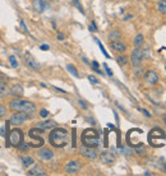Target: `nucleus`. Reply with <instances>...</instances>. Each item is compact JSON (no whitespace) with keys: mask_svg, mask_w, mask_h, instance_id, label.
Returning <instances> with one entry per match:
<instances>
[{"mask_svg":"<svg viewBox=\"0 0 166 176\" xmlns=\"http://www.w3.org/2000/svg\"><path fill=\"white\" fill-rule=\"evenodd\" d=\"M8 106H9L10 111H13V112L21 111V112H24L29 116L36 112V105L31 101L23 100L22 97H13V99L9 101Z\"/></svg>","mask_w":166,"mask_h":176,"instance_id":"nucleus-1","label":"nucleus"},{"mask_svg":"<svg viewBox=\"0 0 166 176\" xmlns=\"http://www.w3.org/2000/svg\"><path fill=\"white\" fill-rule=\"evenodd\" d=\"M49 141H50V144L52 147L63 148V147H65L68 144L69 133H68V130H65L63 128H56V126H55L54 130L49 135Z\"/></svg>","mask_w":166,"mask_h":176,"instance_id":"nucleus-2","label":"nucleus"},{"mask_svg":"<svg viewBox=\"0 0 166 176\" xmlns=\"http://www.w3.org/2000/svg\"><path fill=\"white\" fill-rule=\"evenodd\" d=\"M99 142H100V134L95 129H86L82 133V143H83V146L95 148V147L99 146Z\"/></svg>","mask_w":166,"mask_h":176,"instance_id":"nucleus-3","label":"nucleus"},{"mask_svg":"<svg viewBox=\"0 0 166 176\" xmlns=\"http://www.w3.org/2000/svg\"><path fill=\"white\" fill-rule=\"evenodd\" d=\"M9 142L14 147L19 146L23 142V133H22V130L21 129H17V128L13 129V130H10V133H9Z\"/></svg>","mask_w":166,"mask_h":176,"instance_id":"nucleus-4","label":"nucleus"},{"mask_svg":"<svg viewBox=\"0 0 166 176\" xmlns=\"http://www.w3.org/2000/svg\"><path fill=\"white\" fill-rule=\"evenodd\" d=\"M28 117H29V115H27V114H24V112L15 111V112H13V115H12V117H10L9 123L13 124L14 126H19V125L24 124V121L28 119Z\"/></svg>","mask_w":166,"mask_h":176,"instance_id":"nucleus-5","label":"nucleus"},{"mask_svg":"<svg viewBox=\"0 0 166 176\" xmlns=\"http://www.w3.org/2000/svg\"><path fill=\"white\" fill-rule=\"evenodd\" d=\"M24 63L32 70H40L41 69V64L36 60V57L31 52H26L24 54Z\"/></svg>","mask_w":166,"mask_h":176,"instance_id":"nucleus-6","label":"nucleus"},{"mask_svg":"<svg viewBox=\"0 0 166 176\" xmlns=\"http://www.w3.org/2000/svg\"><path fill=\"white\" fill-rule=\"evenodd\" d=\"M131 60H132V65L133 67H139L142 60H143V51L139 47H136L132 51V56H131Z\"/></svg>","mask_w":166,"mask_h":176,"instance_id":"nucleus-7","label":"nucleus"},{"mask_svg":"<svg viewBox=\"0 0 166 176\" xmlns=\"http://www.w3.org/2000/svg\"><path fill=\"white\" fill-rule=\"evenodd\" d=\"M79 152H81V154L82 156H84L86 158H88V160H95L96 157H97V153H96V151L92 148V147H87V146H83V147H81L79 148Z\"/></svg>","mask_w":166,"mask_h":176,"instance_id":"nucleus-8","label":"nucleus"},{"mask_svg":"<svg viewBox=\"0 0 166 176\" xmlns=\"http://www.w3.org/2000/svg\"><path fill=\"white\" fill-rule=\"evenodd\" d=\"M100 160H101V162H104V163H106V165H111V163L115 162L116 158H115L114 153L109 152V151H104V152L101 153V156H100Z\"/></svg>","mask_w":166,"mask_h":176,"instance_id":"nucleus-9","label":"nucleus"},{"mask_svg":"<svg viewBox=\"0 0 166 176\" xmlns=\"http://www.w3.org/2000/svg\"><path fill=\"white\" fill-rule=\"evenodd\" d=\"M144 81L148 84H156L158 82V75L155 70H147L144 74Z\"/></svg>","mask_w":166,"mask_h":176,"instance_id":"nucleus-10","label":"nucleus"},{"mask_svg":"<svg viewBox=\"0 0 166 176\" xmlns=\"http://www.w3.org/2000/svg\"><path fill=\"white\" fill-rule=\"evenodd\" d=\"M79 170H81V163H79L78 161H70V162H68L67 166H65L67 173H70V175L77 173Z\"/></svg>","mask_w":166,"mask_h":176,"instance_id":"nucleus-11","label":"nucleus"},{"mask_svg":"<svg viewBox=\"0 0 166 176\" xmlns=\"http://www.w3.org/2000/svg\"><path fill=\"white\" fill-rule=\"evenodd\" d=\"M9 94L13 96V97H22V94H23V87H22V84H19V83L12 84L10 88H9Z\"/></svg>","mask_w":166,"mask_h":176,"instance_id":"nucleus-12","label":"nucleus"},{"mask_svg":"<svg viewBox=\"0 0 166 176\" xmlns=\"http://www.w3.org/2000/svg\"><path fill=\"white\" fill-rule=\"evenodd\" d=\"M44 133V130L42 129H40V128H36V129H31L29 130V133H28V135H29V138H32V139H36V141H37L41 146L44 144V139L41 138V134Z\"/></svg>","mask_w":166,"mask_h":176,"instance_id":"nucleus-13","label":"nucleus"},{"mask_svg":"<svg viewBox=\"0 0 166 176\" xmlns=\"http://www.w3.org/2000/svg\"><path fill=\"white\" fill-rule=\"evenodd\" d=\"M37 153H39V157L41 160H44V161H49V160H51L54 157V152L50 148H41Z\"/></svg>","mask_w":166,"mask_h":176,"instance_id":"nucleus-14","label":"nucleus"},{"mask_svg":"<svg viewBox=\"0 0 166 176\" xmlns=\"http://www.w3.org/2000/svg\"><path fill=\"white\" fill-rule=\"evenodd\" d=\"M55 126H56V121H54V120L40 121L37 125H36V128H40L42 130H50V129H54Z\"/></svg>","mask_w":166,"mask_h":176,"instance_id":"nucleus-15","label":"nucleus"},{"mask_svg":"<svg viewBox=\"0 0 166 176\" xmlns=\"http://www.w3.org/2000/svg\"><path fill=\"white\" fill-rule=\"evenodd\" d=\"M148 138H150V142L152 143V142H155V139L156 138H158V139H163L165 138V133L161 130V129H153L151 133H150V136H148Z\"/></svg>","mask_w":166,"mask_h":176,"instance_id":"nucleus-16","label":"nucleus"},{"mask_svg":"<svg viewBox=\"0 0 166 176\" xmlns=\"http://www.w3.org/2000/svg\"><path fill=\"white\" fill-rule=\"evenodd\" d=\"M28 175H32V176H45L46 175V170L42 166L37 165V166H35L32 170H29Z\"/></svg>","mask_w":166,"mask_h":176,"instance_id":"nucleus-17","label":"nucleus"},{"mask_svg":"<svg viewBox=\"0 0 166 176\" xmlns=\"http://www.w3.org/2000/svg\"><path fill=\"white\" fill-rule=\"evenodd\" d=\"M110 45H111L113 50H115V51H118V52H124V51H126V45L123 44V42H120L119 40L111 41V42H110Z\"/></svg>","mask_w":166,"mask_h":176,"instance_id":"nucleus-18","label":"nucleus"},{"mask_svg":"<svg viewBox=\"0 0 166 176\" xmlns=\"http://www.w3.org/2000/svg\"><path fill=\"white\" fill-rule=\"evenodd\" d=\"M32 5H33V9L37 13H42L46 9V4L42 2V0H33Z\"/></svg>","mask_w":166,"mask_h":176,"instance_id":"nucleus-19","label":"nucleus"},{"mask_svg":"<svg viewBox=\"0 0 166 176\" xmlns=\"http://www.w3.org/2000/svg\"><path fill=\"white\" fill-rule=\"evenodd\" d=\"M21 161H22V163H23L24 167H29V166L33 165V162H35V160H33L32 157H29V156H22V157H21Z\"/></svg>","mask_w":166,"mask_h":176,"instance_id":"nucleus-20","label":"nucleus"},{"mask_svg":"<svg viewBox=\"0 0 166 176\" xmlns=\"http://www.w3.org/2000/svg\"><path fill=\"white\" fill-rule=\"evenodd\" d=\"M8 94H9V88H7L5 83L0 84V99H5Z\"/></svg>","mask_w":166,"mask_h":176,"instance_id":"nucleus-21","label":"nucleus"},{"mask_svg":"<svg viewBox=\"0 0 166 176\" xmlns=\"http://www.w3.org/2000/svg\"><path fill=\"white\" fill-rule=\"evenodd\" d=\"M109 38H110L111 41L119 40V38H120V32H119L118 29H113L111 32H110V35H109Z\"/></svg>","mask_w":166,"mask_h":176,"instance_id":"nucleus-22","label":"nucleus"},{"mask_svg":"<svg viewBox=\"0 0 166 176\" xmlns=\"http://www.w3.org/2000/svg\"><path fill=\"white\" fill-rule=\"evenodd\" d=\"M143 40H144V37H143V35H137L136 36V38H134V46L136 47H141L142 45H143Z\"/></svg>","mask_w":166,"mask_h":176,"instance_id":"nucleus-23","label":"nucleus"},{"mask_svg":"<svg viewBox=\"0 0 166 176\" xmlns=\"http://www.w3.org/2000/svg\"><path fill=\"white\" fill-rule=\"evenodd\" d=\"M157 9L161 14H165L166 13V0H160L158 4H157Z\"/></svg>","mask_w":166,"mask_h":176,"instance_id":"nucleus-24","label":"nucleus"},{"mask_svg":"<svg viewBox=\"0 0 166 176\" xmlns=\"http://www.w3.org/2000/svg\"><path fill=\"white\" fill-rule=\"evenodd\" d=\"M116 61H118V64H119V65L124 67V65L128 63V57H126V56H124V55H119V56L116 57Z\"/></svg>","mask_w":166,"mask_h":176,"instance_id":"nucleus-25","label":"nucleus"},{"mask_svg":"<svg viewBox=\"0 0 166 176\" xmlns=\"http://www.w3.org/2000/svg\"><path fill=\"white\" fill-rule=\"evenodd\" d=\"M67 69L69 70V73H72V74H73V75H74V77H77V78L79 77V74H78V72H77V69H76L74 67H73L72 64H68V65H67Z\"/></svg>","mask_w":166,"mask_h":176,"instance_id":"nucleus-26","label":"nucleus"},{"mask_svg":"<svg viewBox=\"0 0 166 176\" xmlns=\"http://www.w3.org/2000/svg\"><path fill=\"white\" fill-rule=\"evenodd\" d=\"M9 63H10V67L12 68H18V61H17V57L14 55H10L9 56Z\"/></svg>","mask_w":166,"mask_h":176,"instance_id":"nucleus-27","label":"nucleus"},{"mask_svg":"<svg viewBox=\"0 0 166 176\" xmlns=\"http://www.w3.org/2000/svg\"><path fill=\"white\" fill-rule=\"evenodd\" d=\"M8 114V109L0 104V119H3V117H5V115Z\"/></svg>","mask_w":166,"mask_h":176,"instance_id":"nucleus-28","label":"nucleus"},{"mask_svg":"<svg viewBox=\"0 0 166 176\" xmlns=\"http://www.w3.org/2000/svg\"><path fill=\"white\" fill-rule=\"evenodd\" d=\"M28 148H29V146H28V144H26L24 142H22L19 146H18V149L22 151V152H24V151L27 152V151H28Z\"/></svg>","mask_w":166,"mask_h":176,"instance_id":"nucleus-29","label":"nucleus"},{"mask_svg":"<svg viewBox=\"0 0 166 176\" xmlns=\"http://www.w3.org/2000/svg\"><path fill=\"white\" fill-rule=\"evenodd\" d=\"M95 40H96V42H97V45H99V46H100V49H101V51H102V54H104V55H105V56H106V57H110V55H109V54H107V52H106V50H105V49H104V46H102V44H101V42H100V41H99V40H97V38H95Z\"/></svg>","mask_w":166,"mask_h":176,"instance_id":"nucleus-30","label":"nucleus"},{"mask_svg":"<svg viewBox=\"0 0 166 176\" xmlns=\"http://www.w3.org/2000/svg\"><path fill=\"white\" fill-rule=\"evenodd\" d=\"M88 81L91 83H94V84H99V81H97V78L95 75H88Z\"/></svg>","mask_w":166,"mask_h":176,"instance_id":"nucleus-31","label":"nucleus"},{"mask_svg":"<svg viewBox=\"0 0 166 176\" xmlns=\"http://www.w3.org/2000/svg\"><path fill=\"white\" fill-rule=\"evenodd\" d=\"M40 116L45 119V117H47V116H49V111H47V110H45V109H44V110H41V111H40Z\"/></svg>","mask_w":166,"mask_h":176,"instance_id":"nucleus-32","label":"nucleus"},{"mask_svg":"<svg viewBox=\"0 0 166 176\" xmlns=\"http://www.w3.org/2000/svg\"><path fill=\"white\" fill-rule=\"evenodd\" d=\"M73 2H74V4H76V7H77V8L79 9V12H81V13H84V12H83V9H82V5L79 4V2H78V0H73Z\"/></svg>","mask_w":166,"mask_h":176,"instance_id":"nucleus-33","label":"nucleus"},{"mask_svg":"<svg viewBox=\"0 0 166 176\" xmlns=\"http://www.w3.org/2000/svg\"><path fill=\"white\" fill-rule=\"evenodd\" d=\"M104 67H105V69H106V73H107L110 77H113V72H111V69L107 67V64H104Z\"/></svg>","mask_w":166,"mask_h":176,"instance_id":"nucleus-34","label":"nucleus"},{"mask_svg":"<svg viewBox=\"0 0 166 176\" xmlns=\"http://www.w3.org/2000/svg\"><path fill=\"white\" fill-rule=\"evenodd\" d=\"M89 31H92V32L97 31V27H96V23H95V22H92V24L89 26Z\"/></svg>","mask_w":166,"mask_h":176,"instance_id":"nucleus-35","label":"nucleus"},{"mask_svg":"<svg viewBox=\"0 0 166 176\" xmlns=\"http://www.w3.org/2000/svg\"><path fill=\"white\" fill-rule=\"evenodd\" d=\"M4 83H5V77H4V74L0 73V84H4Z\"/></svg>","mask_w":166,"mask_h":176,"instance_id":"nucleus-36","label":"nucleus"},{"mask_svg":"<svg viewBox=\"0 0 166 176\" xmlns=\"http://www.w3.org/2000/svg\"><path fill=\"white\" fill-rule=\"evenodd\" d=\"M21 27H22V29H23L24 32H27V26L24 24V22H23V19H21Z\"/></svg>","mask_w":166,"mask_h":176,"instance_id":"nucleus-37","label":"nucleus"},{"mask_svg":"<svg viewBox=\"0 0 166 176\" xmlns=\"http://www.w3.org/2000/svg\"><path fill=\"white\" fill-rule=\"evenodd\" d=\"M78 104H79V105H81V106H82L84 110H87V105L83 102V100H79V101H78Z\"/></svg>","mask_w":166,"mask_h":176,"instance_id":"nucleus-38","label":"nucleus"},{"mask_svg":"<svg viewBox=\"0 0 166 176\" xmlns=\"http://www.w3.org/2000/svg\"><path fill=\"white\" fill-rule=\"evenodd\" d=\"M73 147H76V130H73Z\"/></svg>","mask_w":166,"mask_h":176,"instance_id":"nucleus-39","label":"nucleus"},{"mask_svg":"<svg viewBox=\"0 0 166 176\" xmlns=\"http://www.w3.org/2000/svg\"><path fill=\"white\" fill-rule=\"evenodd\" d=\"M50 47H49V45H41V50H44V51H47Z\"/></svg>","mask_w":166,"mask_h":176,"instance_id":"nucleus-40","label":"nucleus"},{"mask_svg":"<svg viewBox=\"0 0 166 176\" xmlns=\"http://www.w3.org/2000/svg\"><path fill=\"white\" fill-rule=\"evenodd\" d=\"M87 120H88V123H89V124H92V125H95V120L92 119V117H87Z\"/></svg>","mask_w":166,"mask_h":176,"instance_id":"nucleus-41","label":"nucleus"},{"mask_svg":"<svg viewBox=\"0 0 166 176\" xmlns=\"http://www.w3.org/2000/svg\"><path fill=\"white\" fill-rule=\"evenodd\" d=\"M141 70H142V69H137V70H136V72H134V73H136V75H137V77H139V75H141V74H142V73H143V72H141Z\"/></svg>","mask_w":166,"mask_h":176,"instance_id":"nucleus-42","label":"nucleus"},{"mask_svg":"<svg viewBox=\"0 0 166 176\" xmlns=\"http://www.w3.org/2000/svg\"><path fill=\"white\" fill-rule=\"evenodd\" d=\"M141 111H142V112H143V114H144L146 116H148V117L151 116V115H150V112H148V111H147V110H141Z\"/></svg>","mask_w":166,"mask_h":176,"instance_id":"nucleus-43","label":"nucleus"},{"mask_svg":"<svg viewBox=\"0 0 166 176\" xmlns=\"http://www.w3.org/2000/svg\"><path fill=\"white\" fill-rule=\"evenodd\" d=\"M55 89H56L58 92H62V93H67V91H64V89H62V88H58V87H55Z\"/></svg>","mask_w":166,"mask_h":176,"instance_id":"nucleus-44","label":"nucleus"},{"mask_svg":"<svg viewBox=\"0 0 166 176\" xmlns=\"http://www.w3.org/2000/svg\"><path fill=\"white\" fill-rule=\"evenodd\" d=\"M58 38H59V40H60V41H63V40H64V35H62V33H59V35H58Z\"/></svg>","mask_w":166,"mask_h":176,"instance_id":"nucleus-45","label":"nucleus"},{"mask_svg":"<svg viewBox=\"0 0 166 176\" xmlns=\"http://www.w3.org/2000/svg\"><path fill=\"white\" fill-rule=\"evenodd\" d=\"M162 121H163V123H165V124H166V114H165V115H163V116H162Z\"/></svg>","mask_w":166,"mask_h":176,"instance_id":"nucleus-46","label":"nucleus"},{"mask_svg":"<svg viewBox=\"0 0 166 176\" xmlns=\"http://www.w3.org/2000/svg\"><path fill=\"white\" fill-rule=\"evenodd\" d=\"M165 168H166V165H165Z\"/></svg>","mask_w":166,"mask_h":176,"instance_id":"nucleus-47","label":"nucleus"},{"mask_svg":"<svg viewBox=\"0 0 166 176\" xmlns=\"http://www.w3.org/2000/svg\"><path fill=\"white\" fill-rule=\"evenodd\" d=\"M165 70H166V67H165Z\"/></svg>","mask_w":166,"mask_h":176,"instance_id":"nucleus-48","label":"nucleus"},{"mask_svg":"<svg viewBox=\"0 0 166 176\" xmlns=\"http://www.w3.org/2000/svg\"><path fill=\"white\" fill-rule=\"evenodd\" d=\"M143 2H146V0H143Z\"/></svg>","mask_w":166,"mask_h":176,"instance_id":"nucleus-49","label":"nucleus"}]
</instances>
